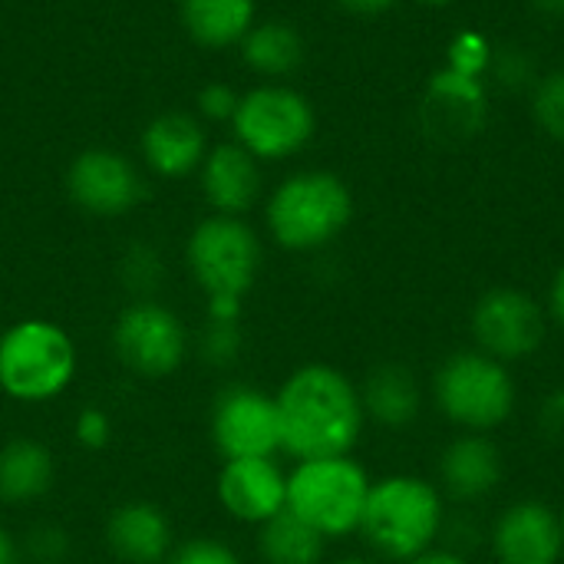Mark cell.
<instances>
[{
  "instance_id": "obj_1",
  "label": "cell",
  "mask_w": 564,
  "mask_h": 564,
  "mask_svg": "<svg viewBox=\"0 0 564 564\" xmlns=\"http://www.w3.org/2000/svg\"><path fill=\"white\" fill-rule=\"evenodd\" d=\"M281 453L294 459L350 456L364 433L360 387L330 364L297 367L274 393Z\"/></svg>"
},
{
  "instance_id": "obj_2",
  "label": "cell",
  "mask_w": 564,
  "mask_h": 564,
  "mask_svg": "<svg viewBox=\"0 0 564 564\" xmlns=\"http://www.w3.org/2000/svg\"><path fill=\"white\" fill-rule=\"evenodd\" d=\"M446 499L436 482L410 473L383 476L370 486L360 535L380 562L403 564L443 539Z\"/></svg>"
},
{
  "instance_id": "obj_3",
  "label": "cell",
  "mask_w": 564,
  "mask_h": 564,
  "mask_svg": "<svg viewBox=\"0 0 564 564\" xmlns=\"http://www.w3.org/2000/svg\"><path fill=\"white\" fill-rule=\"evenodd\" d=\"M268 235L291 254H311L334 245L354 221L350 185L327 169L291 172L264 202Z\"/></svg>"
},
{
  "instance_id": "obj_4",
  "label": "cell",
  "mask_w": 564,
  "mask_h": 564,
  "mask_svg": "<svg viewBox=\"0 0 564 564\" xmlns=\"http://www.w3.org/2000/svg\"><path fill=\"white\" fill-rule=\"evenodd\" d=\"M79 370L73 337L46 317H23L0 334V393L17 403L63 397Z\"/></svg>"
},
{
  "instance_id": "obj_5",
  "label": "cell",
  "mask_w": 564,
  "mask_h": 564,
  "mask_svg": "<svg viewBox=\"0 0 564 564\" xmlns=\"http://www.w3.org/2000/svg\"><path fill=\"white\" fill-rule=\"evenodd\" d=\"M436 410L463 433H492L516 413L519 387L512 370L482 350H456L433 373Z\"/></svg>"
},
{
  "instance_id": "obj_6",
  "label": "cell",
  "mask_w": 564,
  "mask_h": 564,
  "mask_svg": "<svg viewBox=\"0 0 564 564\" xmlns=\"http://www.w3.org/2000/svg\"><path fill=\"white\" fill-rule=\"evenodd\" d=\"M373 479L354 456L297 459L288 473V512L327 542L360 532Z\"/></svg>"
},
{
  "instance_id": "obj_7",
  "label": "cell",
  "mask_w": 564,
  "mask_h": 564,
  "mask_svg": "<svg viewBox=\"0 0 564 564\" xmlns=\"http://www.w3.org/2000/svg\"><path fill=\"white\" fill-rule=\"evenodd\" d=\"M185 261L208 304H241L261 274L264 248L245 218L212 212L192 228L185 241Z\"/></svg>"
},
{
  "instance_id": "obj_8",
  "label": "cell",
  "mask_w": 564,
  "mask_h": 564,
  "mask_svg": "<svg viewBox=\"0 0 564 564\" xmlns=\"http://www.w3.org/2000/svg\"><path fill=\"white\" fill-rule=\"evenodd\" d=\"M235 142L261 165L301 155L317 135L314 102L288 83H261L241 93L235 119Z\"/></svg>"
},
{
  "instance_id": "obj_9",
  "label": "cell",
  "mask_w": 564,
  "mask_h": 564,
  "mask_svg": "<svg viewBox=\"0 0 564 564\" xmlns=\"http://www.w3.org/2000/svg\"><path fill=\"white\" fill-rule=\"evenodd\" d=\"M116 360L145 380L172 377L188 357V330L182 317L159 301H132L112 324Z\"/></svg>"
},
{
  "instance_id": "obj_10",
  "label": "cell",
  "mask_w": 564,
  "mask_h": 564,
  "mask_svg": "<svg viewBox=\"0 0 564 564\" xmlns=\"http://www.w3.org/2000/svg\"><path fill=\"white\" fill-rule=\"evenodd\" d=\"M469 327L476 350L512 367L542 350L549 334V314L522 288H492L476 301Z\"/></svg>"
},
{
  "instance_id": "obj_11",
  "label": "cell",
  "mask_w": 564,
  "mask_h": 564,
  "mask_svg": "<svg viewBox=\"0 0 564 564\" xmlns=\"http://www.w3.org/2000/svg\"><path fill=\"white\" fill-rule=\"evenodd\" d=\"M66 195L79 212L93 218H122L142 202L145 182L129 155L119 149L93 145L69 162Z\"/></svg>"
},
{
  "instance_id": "obj_12",
  "label": "cell",
  "mask_w": 564,
  "mask_h": 564,
  "mask_svg": "<svg viewBox=\"0 0 564 564\" xmlns=\"http://www.w3.org/2000/svg\"><path fill=\"white\" fill-rule=\"evenodd\" d=\"M212 443L225 459H274L281 453V420L271 393L228 387L212 406Z\"/></svg>"
},
{
  "instance_id": "obj_13",
  "label": "cell",
  "mask_w": 564,
  "mask_h": 564,
  "mask_svg": "<svg viewBox=\"0 0 564 564\" xmlns=\"http://www.w3.org/2000/svg\"><path fill=\"white\" fill-rule=\"evenodd\" d=\"M496 564H562V516L549 502L522 499L499 512L489 532Z\"/></svg>"
},
{
  "instance_id": "obj_14",
  "label": "cell",
  "mask_w": 564,
  "mask_h": 564,
  "mask_svg": "<svg viewBox=\"0 0 564 564\" xmlns=\"http://www.w3.org/2000/svg\"><path fill=\"white\" fill-rule=\"evenodd\" d=\"M215 492L235 522L264 525L288 509V473L274 459H225Z\"/></svg>"
},
{
  "instance_id": "obj_15",
  "label": "cell",
  "mask_w": 564,
  "mask_h": 564,
  "mask_svg": "<svg viewBox=\"0 0 564 564\" xmlns=\"http://www.w3.org/2000/svg\"><path fill=\"white\" fill-rule=\"evenodd\" d=\"M198 188L215 215L245 218L264 195V169L238 142H221L208 149L198 169Z\"/></svg>"
},
{
  "instance_id": "obj_16",
  "label": "cell",
  "mask_w": 564,
  "mask_h": 564,
  "mask_svg": "<svg viewBox=\"0 0 564 564\" xmlns=\"http://www.w3.org/2000/svg\"><path fill=\"white\" fill-rule=\"evenodd\" d=\"M139 145H142V159H145L149 172H155L159 178L195 175L212 149L205 122L182 109H169V112H159L155 119H149Z\"/></svg>"
},
{
  "instance_id": "obj_17",
  "label": "cell",
  "mask_w": 564,
  "mask_h": 564,
  "mask_svg": "<svg viewBox=\"0 0 564 564\" xmlns=\"http://www.w3.org/2000/svg\"><path fill=\"white\" fill-rule=\"evenodd\" d=\"M502 482V453L486 433H459L440 456V492L456 502H482Z\"/></svg>"
},
{
  "instance_id": "obj_18",
  "label": "cell",
  "mask_w": 564,
  "mask_h": 564,
  "mask_svg": "<svg viewBox=\"0 0 564 564\" xmlns=\"http://www.w3.org/2000/svg\"><path fill=\"white\" fill-rule=\"evenodd\" d=\"M423 116L426 129L440 135H469L482 129L489 116V83L443 66L426 86Z\"/></svg>"
},
{
  "instance_id": "obj_19",
  "label": "cell",
  "mask_w": 564,
  "mask_h": 564,
  "mask_svg": "<svg viewBox=\"0 0 564 564\" xmlns=\"http://www.w3.org/2000/svg\"><path fill=\"white\" fill-rule=\"evenodd\" d=\"M106 545L126 564H162L172 552V522L152 502H122L106 522Z\"/></svg>"
},
{
  "instance_id": "obj_20",
  "label": "cell",
  "mask_w": 564,
  "mask_h": 564,
  "mask_svg": "<svg viewBox=\"0 0 564 564\" xmlns=\"http://www.w3.org/2000/svg\"><path fill=\"white\" fill-rule=\"evenodd\" d=\"M364 416L383 430H406L420 420L423 390L416 373L403 364H380L360 383Z\"/></svg>"
},
{
  "instance_id": "obj_21",
  "label": "cell",
  "mask_w": 564,
  "mask_h": 564,
  "mask_svg": "<svg viewBox=\"0 0 564 564\" xmlns=\"http://www.w3.org/2000/svg\"><path fill=\"white\" fill-rule=\"evenodd\" d=\"M185 33L205 50H228L258 23L254 0H178Z\"/></svg>"
},
{
  "instance_id": "obj_22",
  "label": "cell",
  "mask_w": 564,
  "mask_h": 564,
  "mask_svg": "<svg viewBox=\"0 0 564 564\" xmlns=\"http://www.w3.org/2000/svg\"><path fill=\"white\" fill-rule=\"evenodd\" d=\"M56 459L36 440H10L0 446V502L26 506L53 489Z\"/></svg>"
},
{
  "instance_id": "obj_23",
  "label": "cell",
  "mask_w": 564,
  "mask_h": 564,
  "mask_svg": "<svg viewBox=\"0 0 564 564\" xmlns=\"http://www.w3.org/2000/svg\"><path fill=\"white\" fill-rule=\"evenodd\" d=\"M238 46L245 66L264 76V83H284V76L297 73L307 53L301 30L288 20H258Z\"/></svg>"
},
{
  "instance_id": "obj_24",
  "label": "cell",
  "mask_w": 564,
  "mask_h": 564,
  "mask_svg": "<svg viewBox=\"0 0 564 564\" xmlns=\"http://www.w3.org/2000/svg\"><path fill=\"white\" fill-rule=\"evenodd\" d=\"M258 552L264 564H324L327 539L284 509L258 525Z\"/></svg>"
},
{
  "instance_id": "obj_25",
  "label": "cell",
  "mask_w": 564,
  "mask_h": 564,
  "mask_svg": "<svg viewBox=\"0 0 564 564\" xmlns=\"http://www.w3.org/2000/svg\"><path fill=\"white\" fill-rule=\"evenodd\" d=\"M492 59H496V43L469 26V30H459L449 46H446V66L463 73V76H473V79H486L489 83V69H492Z\"/></svg>"
},
{
  "instance_id": "obj_26",
  "label": "cell",
  "mask_w": 564,
  "mask_h": 564,
  "mask_svg": "<svg viewBox=\"0 0 564 564\" xmlns=\"http://www.w3.org/2000/svg\"><path fill=\"white\" fill-rule=\"evenodd\" d=\"M532 119L552 142L564 145V66L539 76L532 86Z\"/></svg>"
},
{
  "instance_id": "obj_27",
  "label": "cell",
  "mask_w": 564,
  "mask_h": 564,
  "mask_svg": "<svg viewBox=\"0 0 564 564\" xmlns=\"http://www.w3.org/2000/svg\"><path fill=\"white\" fill-rule=\"evenodd\" d=\"M198 354L215 364V367H228L238 360L241 354V327L238 321H208L198 340Z\"/></svg>"
},
{
  "instance_id": "obj_28",
  "label": "cell",
  "mask_w": 564,
  "mask_h": 564,
  "mask_svg": "<svg viewBox=\"0 0 564 564\" xmlns=\"http://www.w3.org/2000/svg\"><path fill=\"white\" fill-rule=\"evenodd\" d=\"M489 79L502 83L506 89H522V86H535V83H539L535 66H532V56H529L522 46L496 50V59H492Z\"/></svg>"
},
{
  "instance_id": "obj_29",
  "label": "cell",
  "mask_w": 564,
  "mask_h": 564,
  "mask_svg": "<svg viewBox=\"0 0 564 564\" xmlns=\"http://www.w3.org/2000/svg\"><path fill=\"white\" fill-rule=\"evenodd\" d=\"M162 564H245L241 555L218 539H188L169 552Z\"/></svg>"
},
{
  "instance_id": "obj_30",
  "label": "cell",
  "mask_w": 564,
  "mask_h": 564,
  "mask_svg": "<svg viewBox=\"0 0 564 564\" xmlns=\"http://www.w3.org/2000/svg\"><path fill=\"white\" fill-rule=\"evenodd\" d=\"M238 99H241V93L235 86H228V83H205L198 89V99L195 102H198L202 122H228L231 126L235 109H238Z\"/></svg>"
},
{
  "instance_id": "obj_31",
  "label": "cell",
  "mask_w": 564,
  "mask_h": 564,
  "mask_svg": "<svg viewBox=\"0 0 564 564\" xmlns=\"http://www.w3.org/2000/svg\"><path fill=\"white\" fill-rule=\"evenodd\" d=\"M73 436L83 449H102L109 440H112V420L106 410L99 406H86L76 413V423H73Z\"/></svg>"
},
{
  "instance_id": "obj_32",
  "label": "cell",
  "mask_w": 564,
  "mask_h": 564,
  "mask_svg": "<svg viewBox=\"0 0 564 564\" xmlns=\"http://www.w3.org/2000/svg\"><path fill=\"white\" fill-rule=\"evenodd\" d=\"M539 430L545 436H564V387L552 390L539 406Z\"/></svg>"
},
{
  "instance_id": "obj_33",
  "label": "cell",
  "mask_w": 564,
  "mask_h": 564,
  "mask_svg": "<svg viewBox=\"0 0 564 564\" xmlns=\"http://www.w3.org/2000/svg\"><path fill=\"white\" fill-rule=\"evenodd\" d=\"M545 314L555 327L564 330V264L555 271L552 284H549V304H545Z\"/></svg>"
},
{
  "instance_id": "obj_34",
  "label": "cell",
  "mask_w": 564,
  "mask_h": 564,
  "mask_svg": "<svg viewBox=\"0 0 564 564\" xmlns=\"http://www.w3.org/2000/svg\"><path fill=\"white\" fill-rule=\"evenodd\" d=\"M30 549H33V555H40L43 562H56V558H59V552H56V549H63V532H56V529H43V532H36V535H33Z\"/></svg>"
},
{
  "instance_id": "obj_35",
  "label": "cell",
  "mask_w": 564,
  "mask_h": 564,
  "mask_svg": "<svg viewBox=\"0 0 564 564\" xmlns=\"http://www.w3.org/2000/svg\"><path fill=\"white\" fill-rule=\"evenodd\" d=\"M334 3L344 7L347 13H357V17H380L390 7H397V0H334Z\"/></svg>"
},
{
  "instance_id": "obj_36",
  "label": "cell",
  "mask_w": 564,
  "mask_h": 564,
  "mask_svg": "<svg viewBox=\"0 0 564 564\" xmlns=\"http://www.w3.org/2000/svg\"><path fill=\"white\" fill-rule=\"evenodd\" d=\"M403 564H469L459 552H453V549H430V552H423V555H416V558H410V562Z\"/></svg>"
},
{
  "instance_id": "obj_37",
  "label": "cell",
  "mask_w": 564,
  "mask_h": 564,
  "mask_svg": "<svg viewBox=\"0 0 564 564\" xmlns=\"http://www.w3.org/2000/svg\"><path fill=\"white\" fill-rule=\"evenodd\" d=\"M0 564H20V549L3 525H0Z\"/></svg>"
},
{
  "instance_id": "obj_38",
  "label": "cell",
  "mask_w": 564,
  "mask_h": 564,
  "mask_svg": "<svg viewBox=\"0 0 564 564\" xmlns=\"http://www.w3.org/2000/svg\"><path fill=\"white\" fill-rule=\"evenodd\" d=\"M535 13L552 17V20H564V0H529Z\"/></svg>"
},
{
  "instance_id": "obj_39",
  "label": "cell",
  "mask_w": 564,
  "mask_h": 564,
  "mask_svg": "<svg viewBox=\"0 0 564 564\" xmlns=\"http://www.w3.org/2000/svg\"><path fill=\"white\" fill-rule=\"evenodd\" d=\"M330 564H383V562H373V558H340V562H330Z\"/></svg>"
},
{
  "instance_id": "obj_40",
  "label": "cell",
  "mask_w": 564,
  "mask_h": 564,
  "mask_svg": "<svg viewBox=\"0 0 564 564\" xmlns=\"http://www.w3.org/2000/svg\"><path fill=\"white\" fill-rule=\"evenodd\" d=\"M416 3H423V7H449L456 0H416Z\"/></svg>"
},
{
  "instance_id": "obj_41",
  "label": "cell",
  "mask_w": 564,
  "mask_h": 564,
  "mask_svg": "<svg viewBox=\"0 0 564 564\" xmlns=\"http://www.w3.org/2000/svg\"><path fill=\"white\" fill-rule=\"evenodd\" d=\"M558 516H562V535H564V506H562V509H558Z\"/></svg>"
}]
</instances>
